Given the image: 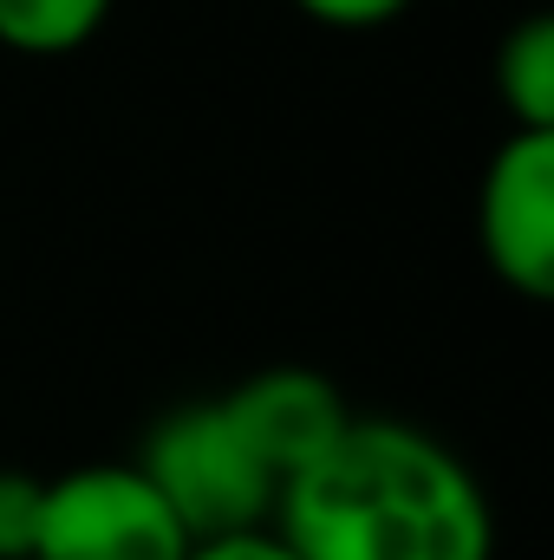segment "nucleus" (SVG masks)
<instances>
[{
    "mask_svg": "<svg viewBox=\"0 0 554 560\" xmlns=\"http://www.w3.org/2000/svg\"><path fill=\"white\" fill-rule=\"evenodd\" d=\"M293 7L333 33H372V26H392L412 13V0H293Z\"/></svg>",
    "mask_w": 554,
    "mask_h": 560,
    "instance_id": "1a4fd4ad",
    "label": "nucleus"
},
{
    "mask_svg": "<svg viewBox=\"0 0 554 560\" xmlns=\"http://www.w3.org/2000/svg\"><path fill=\"white\" fill-rule=\"evenodd\" d=\"M112 0H0V46L20 59H66L99 39Z\"/></svg>",
    "mask_w": 554,
    "mask_h": 560,
    "instance_id": "0eeeda50",
    "label": "nucleus"
},
{
    "mask_svg": "<svg viewBox=\"0 0 554 560\" xmlns=\"http://www.w3.org/2000/svg\"><path fill=\"white\" fill-rule=\"evenodd\" d=\"M222 405H229V418L242 423V436L262 450V463L280 482L293 469H307L346 423L359 418L346 405V392L326 372H313V365H268V372L242 378Z\"/></svg>",
    "mask_w": 554,
    "mask_h": 560,
    "instance_id": "39448f33",
    "label": "nucleus"
},
{
    "mask_svg": "<svg viewBox=\"0 0 554 560\" xmlns=\"http://www.w3.org/2000/svg\"><path fill=\"white\" fill-rule=\"evenodd\" d=\"M39 509H46V476L0 469V560H33Z\"/></svg>",
    "mask_w": 554,
    "mask_h": 560,
    "instance_id": "6e6552de",
    "label": "nucleus"
},
{
    "mask_svg": "<svg viewBox=\"0 0 554 560\" xmlns=\"http://www.w3.org/2000/svg\"><path fill=\"white\" fill-rule=\"evenodd\" d=\"M476 255L522 300L554 293V131H509L476 183Z\"/></svg>",
    "mask_w": 554,
    "mask_h": 560,
    "instance_id": "20e7f679",
    "label": "nucleus"
},
{
    "mask_svg": "<svg viewBox=\"0 0 554 560\" xmlns=\"http://www.w3.org/2000/svg\"><path fill=\"white\" fill-rule=\"evenodd\" d=\"M496 98L509 131H554V13H522L496 46Z\"/></svg>",
    "mask_w": 554,
    "mask_h": 560,
    "instance_id": "423d86ee",
    "label": "nucleus"
},
{
    "mask_svg": "<svg viewBox=\"0 0 554 560\" xmlns=\"http://www.w3.org/2000/svg\"><path fill=\"white\" fill-rule=\"evenodd\" d=\"M138 469H143V482L163 495V509L183 522L189 548L275 522L280 476L262 463V450L242 436V423L229 418L222 398L170 405L163 418L150 423V436H143Z\"/></svg>",
    "mask_w": 554,
    "mask_h": 560,
    "instance_id": "f03ea898",
    "label": "nucleus"
},
{
    "mask_svg": "<svg viewBox=\"0 0 554 560\" xmlns=\"http://www.w3.org/2000/svg\"><path fill=\"white\" fill-rule=\"evenodd\" d=\"M300 560H496L483 476L405 418H353L275 495Z\"/></svg>",
    "mask_w": 554,
    "mask_h": 560,
    "instance_id": "f257e3e1",
    "label": "nucleus"
},
{
    "mask_svg": "<svg viewBox=\"0 0 554 560\" xmlns=\"http://www.w3.org/2000/svg\"><path fill=\"white\" fill-rule=\"evenodd\" d=\"M183 560H300L275 528H249V535H222V541H196Z\"/></svg>",
    "mask_w": 554,
    "mask_h": 560,
    "instance_id": "9d476101",
    "label": "nucleus"
},
{
    "mask_svg": "<svg viewBox=\"0 0 554 560\" xmlns=\"http://www.w3.org/2000/svg\"><path fill=\"white\" fill-rule=\"evenodd\" d=\"M189 535L138 463H79L46 482L33 560H183Z\"/></svg>",
    "mask_w": 554,
    "mask_h": 560,
    "instance_id": "7ed1b4c3",
    "label": "nucleus"
}]
</instances>
